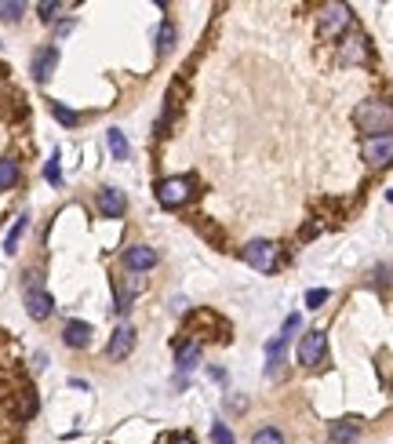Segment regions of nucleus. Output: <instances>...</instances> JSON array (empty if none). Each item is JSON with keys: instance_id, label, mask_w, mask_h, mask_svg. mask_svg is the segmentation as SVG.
I'll use <instances>...</instances> for the list:
<instances>
[{"instance_id": "nucleus-1", "label": "nucleus", "mask_w": 393, "mask_h": 444, "mask_svg": "<svg viewBox=\"0 0 393 444\" xmlns=\"http://www.w3.org/2000/svg\"><path fill=\"white\" fill-rule=\"evenodd\" d=\"M353 120H357V128H361L368 138H383V135H390V128H393V109H390L386 98H372V103H361V106H357Z\"/></svg>"}, {"instance_id": "nucleus-2", "label": "nucleus", "mask_w": 393, "mask_h": 444, "mask_svg": "<svg viewBox=\"0 0 393 444\" xmlns=\"http://www.w3.org/2000/svg\"><path fill=\"white\" fill-rule=\"evenodd\" d=\"M350 22H353V11L346 4H324L317 11V33H321L324 41H339V36L350 30Z\"/></svg>"}, {"instance_id": "nucleus-3", "label": "nucleus", "mask_w": 393, "mask_h": 444, "mask_svg": "<svg viewBox=\"0 0 393 444\" xmlns=\"http://www.w3.org/2000/svg\"><path fill=\"white\" fill-rule=\"evenodd\" d=\"M26 277H30V281H26V310H30L33 321H47V317L55 313V299L44 291L41 270H33V273H26Z\"/></svg>"}, {"instance_id": "nucleus-4", "label": "nucleus", "mask_w": 393, "mask_h": 444, "mask_svg": "<svg viewBox=\"0 0 393 444\" xmlns=\"http://www.w3.org/2000/svg\"><path fill=\"white\" fill-rule=\"evenodd\" d=\"M240 255H244L248 266H255L259 273H273L277 262H281V248H277L273 240H251V244H244Z\"/></svg>"}, {"instance_id": "nucleus-5", "label": "nucleus", "mask_w": 393, "mask_h": 444, "mask_svg": "<svg viewBox=\"0 0 393 444\" xmlns=\"http://www.w3.org/2000/svg\"><path fill=\"white\" fill-rule=\"evenodd\" d=\"M189 197H193V179H186V175H175V179L157 182V200L164 208H182Z\"/></svg>"}, {"instance_id": "nucleus-6", "label": "nucleus", "mask_w": 393, "mask_h": 444, "mask_svg": "<svg viewBox=\"0 0 393 444\" xmlns=\"http://www.w3.org/2000/svg\"><path fill=\"white\" fill-rule=\"evenodd\" d=\"M324 353H328V335L321 332V328H313V332L302 335L299 342V361L306 364V368H317L324 361Z\"/></svg>"}, {"instance_id": "nucleus-7", "label": "nucleus", "mask_w": 393, "mask_h": 444, "mask_svg": "<svg viewBox=\"0 0 393 444\" xmlns=\"http://www.w3.org/2000/svg\"><path fill=\"white\" fill-rule=\"evenodd\" d=\"M55 66H59V47H55V44H47V47H41V52L33 55L30 73H33V81H36V84H47V77L55 73Z\"/></svg>"}, {"instance_id": "nucleus-8", "label": "nucleus", "mask_w": 393, "mask_h": 444, "mask_svg": "<svg viewBox=\"0 0 393 444\" xmlns=\"http://www.w3.org/2000/svg\"><path fill=\"white\" fill-rule=\"evenodd\" d=\"M124 211H128V197H124L120 189H113V186L98 189V215H103V219H120Z\"/></svg>"}, {"instance_id": "nucleus-9", "label": "nucleus", "mask_w": 393, "mask_h": 444, "mask_svg": "<svg viewBox=\"0 0 393 444\" xmlns=\"http://www.w3.org/2000/svg\"><path fill=\"white\" fill-rule=\"evenodd\" d=\"M160 259H157V251L153 248H146V244H131L128 251H124V266L135 273H142V270H153Z\"/></svg>"}, {"instance_id": "nucleus-10", "label": "nucleus", "mask_w": 393, "mask_h": 444, "mask_svg": "<svg viewBox=\"0 0 393 444\" xmlns=\"http://www.w3.org/2000/svg\"><path fill=\"white\" fill-rule=\"evenodd\" d=\"M131 346H135V328H131V324H120L117 332H113L106 353H109V361H124V357L131 353Z\"/></svg>"}, {"instance_id": "nucleus-11", "label": "nucleus", "mask_w": 393, "mask_h": 444, "mask_svg": "<svg viewBox=\"0 0 393 444\" xmlns=\"http://www.w3.org/2000/svg\"><path fill=\"white\" fill-rule=\"evenodd\" d=\"M390 157H393V138H390V135L368 138V142H364V160H368V164H375V168H386Z\"/></svg>"}, {"instance_id": "nucleus-12", "label": "nucleus", "mask_w": 393, "mask_h": 444, "mask_svg": "<svg viewBox=\"0 0 393 444\" xmlns=\"http://www.w3.org/2000/svg\"><path fill=\"white\" fill-rule=\"evenodd\" d=\"M62 342H66V346H73V350H81V346H87V342H92V328H87L84 321H70L66 332H62Z\"/></svg>"}, {"instance_id": "nucleus-13", "label": "nucleus", "mask_w": 393, "mask_h": 444, "mask_svg": "<svg viewBox=\"0 0 393 444\" xmlns=\"http://www.w3.org/2000/svg\"><path fill=\"white\" fill-rule=\"evenodd\" d=\"M175 357H179V372H189V368L197 364V357H200V342L182 339L179 346H175Z\"/></svg>"}, {"instance_id": "nucleus-14", "label": "nucleus", "mask_w": 393, "mask_h": 444, "mask_svg": "<svg viewBox=\"0 0 393 444\" xmlns=\"http://www.w3.org/2000/svg\"><path fill=\"white\" fill-rule=\"evenodd\" d=\"M361 434V426H357V419H342V423L332 426V444H353Z\"/></svg>"}, {"instance_id": "nucleus-15", "label": "nucleus", "mask_w": 393, "mask_h": 444, "mask_svg": "<svg viewBox=\"0 0 393 444\" xmlns=\"http://www.w3.org/2000/svg\"><path fill=\"white\" fill-rule=\"evenodd\" d=\"M342 59H346V62H364V59H368V36L353 33L350 41L342 44Z\"/></svg>"}, {"instance_id": "nucleus-16", "label": "nucleus", "mask_w": 393, "mask_h": 444, "mask_svg": "<svg viewBox=\"0 0 393 444\" xmlns=\"http://www.w3.org/2000/svg\"><path fill=\"white\" fill-rule=\"evenodd\" d=\"M19 179H22V164L15 157H4L0 160V189H11Z\"/></svg>"}, {"instance_id": "nucleus-17", "label": "nucleus", "mask_w": 393, "mask_h": 444, "mask_svg": "<svg viewBox=\"0 0 393 444\" xmlns=\"http://www.w3.org/2000/svg\"><path fill=\"white\" fill-rule=\"evenodd\" d=\"M26 226H30V215H19V222L11 226V233H8V240H4V251H8V255H15V251H19V240H22V233H26Z\"/></svg>"}, {"instance_id": "nucleus-18", "label": "nucleus", "mask_w": 393, "mask_h": 444, "mask_svg": "<svg viewBox=\"0 0 393 444\" xmlns=\"http://www.w3.org/2000/svg\"><path fill=\"white\" fill-rule=\"evenodd\" d=\"M106 142H109L113 160H128V138H124V131H120V128H113V131L106 135Z\"/></svg>"}, {"instance_id": "nucleus-19", "label": "nucleus", "mask_w": 393, "mask_h": 444, "mask_svg": "<svg viewBox=\"0 0 393 444\" xmlns=\"http://www.w3.org/2000/svg\"><path fill=\"white\" fill-rule=\"evenodd\" d=\"M251 444H284V434L277 426H262V430H255Z\"/></svg>"}, {"instance_id": "nucleus-20", "label": "nucleus", "mask_w": 393, "mask_h": 444, "mask_svg": "<svg viewBox=\"0 0 393 444\" xmlns=\"http://www.w3.org/2000/svg\"><path fill=\"white\" fill-rule=\"evenodd\" d=\"M52 113H55V120H59V124H66V128L81 124V113H73L70 106H62V103H52Z\"/></svg>"}, {"instance_id": "nucleus-21", "label": "nucleus", "mask_w": 393, "mask_h": 444, "mask_svg": "<svg viewBox=\"0 0 393 444\" xmlns=\"http://www.w3.org/2000/svg\"><path fill=\"white\" fill-rule=\"evenodd\" d=\"M19 15H26V4H15V0H0V19L15 22Z\"/></svg>"}, {"instance_id": "nucleus-22", "label": "nucleus", "mask_w": 393, "mask_h": 444, "mask_svg": "<svg viewBox=\"0 0 393 444\" xmlns=\"http://www.w3.org/2000/svg\"><path fill=\"white\" fill-rule=\"evenodd\" d=\"M171 44H175V26H171V22H164V26H160V41H157V55H168Z\"/></svg>"}, {"instance_id": "nucleus-23", "label": "nucleus", "mask_w": 393, "mask_h": 444, "mask_svg": "<svg viewBox=\"0 0 393 444\" xmlns=\"http://www.w3.org/2000/svg\"><path fill=\"white\" fill-rule=\"evenodd\" d=\"M44 179L52 182V186H62V164H59V154L47 160V168H44Z\"/></svg>"}, {"instance_id": "nucleus-24", "label": "nucleus", "mask_w": 393, "mask_h": 444, "mask_svg": "<svg viewBox=\"0 0 393 444\" xmlns=\"http://www.w3.org/2000/svg\"><path fill=\"white\" fill-rule=\"evenodd\" d=\"M19 415H26V419H33V415H36V393H33V390L22 393V401H19Z\"/></svg>"}, {"instance_id": "nucleus-25", "label": "nucleus", "mask_w": 393, "mask_h": 444, "mask_svg": "<svg viewBox=\"0 0 393 444\" xmlns=\"http://www.w3.org/2000/svg\"><path fill=\"white\" fill-rule=\"evenodd\" d=\"M211 444H233V434L226 430V423H215L211 426Z\"/></svg>"}, {"instance_id": "nucleus-26", "label": "nucleus", "mask_w": 393, "mask_h": 444, "mask_svg": "<svg viewBox=\"0 0 393 444\" xmlns=\"http://www.w3.org/2000/svg\"><path fill=\"white\" fill-rule=\"evenodd\" d=\"M321 302H328V291L324 288H313V291H306V306H321Z\"/></svg>"}, {"instance_id": "nucleus-27", "label": "nucleus", "mask_w": 393, "mask_h": 444, "mask_svg": "<svg viewBox=\"0 0 393 444\" xmlns=\"http://www.w3.org/2000/svg\"><path fill=\"white\" fill-rule=\"evenodd\" d=\"M36 11H41V19H47V22H52V19L59 15V11H62V4H52V0H44V4L36 8Z\"/></svg>"}, {"instance_id": "nucleus-28", "label": "nucleus", "mask_w": 393, "mask_h": 444, "mask_svg": "<svg viewBox=\"0 0 393 444\" xmlns=\"http://www.w3.org/2000/svg\"><path fill=\"white\" fill-rule=\"evenodd\" d=\"M291 332H299V313H291L288 321H284V328H281V335H284V339H288Z\"/></svg>"}, {"instance_id": "nucleus-29", "label": "nucleus", "mask_w": 393, "mask_h": 444, "mask_svg": "<svg viewBox=\"0 0 393 444\" xmlns=\"http://www.w3.org/2000/svg\"><path fill=\"white\" fill-rule=\"evenodd\" d=\"M171 444H193V441H189V437H175Z\"/></svg>"}]
</instances>
